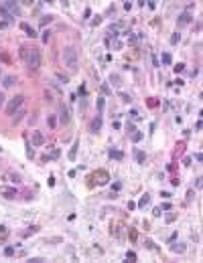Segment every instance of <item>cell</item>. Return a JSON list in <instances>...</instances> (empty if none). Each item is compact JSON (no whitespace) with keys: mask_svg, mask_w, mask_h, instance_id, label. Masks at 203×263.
Returning a JSON list of instances; mask_svg holds the SVG:
<instances>
[{"mask_svg":"<svg viewBox=\"0 0 203 263\" xmlns=\"http://www.w3.org/2000/svg\"><path fill=\"white\" fill-rule=\"evenodd\" d=\"M20 57H22V61L27 63V67L31 71H39L41 67V51L39 49H27V47H20Z\"/></svg>","mask_w":203,"mask_h":263,"instance_id":"cell-1","label":"cell"},{"mask_svg":"<svg viewBox=\"0 0 203 263\" xmlns=\"http://www.w3.org/2000/svg\"><path fill=\"white\" fill-rule=\"evenodd\" d=\"M61 57H63V65L71 71V73H75L77 67H79V55H77V49L71 47V45H67V47H63Z\"/></svg>","mask_w":203,"mask_h":263,"instance_id":"cell-2","label":"cell"},{"mask_svg":"<svg viewBox=\"0 0 203 263\" xmlns=\"http://www.w3.org/2000/svg\"><path fill=\"white\" fill-rule=\"evenodd\" d=\"M22 103H24V95H14V97H10V99L6 101V113H8V115H14L20 107H22Z\"/></svg>","mask_w":203,"mask_h":263,"instance_id":"cell-3","label":"cell"},{"mask_svg":"<svg viewBox=\"0 0 203 263\" xmlns=\"http://www.w3.org/2000/svg\"><path fill=\"white\" fill-rule=\"evenodd\" d=\"M108 180H110V174H108L106 170H98V172H93L90 186H93L95 182H98V184H108Z\"/></svg>","mask_w":203,"mask_h":263,"instance_id":"cell-4","label":"cell"},{"mask_svg":"<svg viewBox=\"0 0 203 263\" xmlns=\"http://www.w3.org/2000/svg\"><path fill=\"white\" fill-rule=\"evenodd\" d=\"M2 6L6 8V12H8V14H10L12 18H16V16L20 14V8H19V4H16L14 0H6V2H4Z\"/></svg>","mask_w":203,"mask_h":263,"instance_id":"cell-5","label":"cell"},{"mask_svg":"<svg viewBox=\"0 0 203 263\" xmlns=\"http://www.w3.org/2000/svg\"><path fill=\"white\" fill-rule=\"evenodd\" d=\"M191 20H193L191 12H187V10H185V12H181V14H179V18H177V26H179V29H181V26H187Z\"/></svg>","mask_w":203,"mask_h":263,"instance_id":"cell-6","label":"cell"},{"mask_svg":"<svg viewBox=\"0 0 203 263\" xmlns=\"http://www.w3.org/2000/svg\"><path fill=\"white\" fill-rule=\"evenodd\" d=\"M14 83H19L16 75H4V77H2V87H4V89L14 87Z\"/></svg>","mask_w":203,"mask_h":263,"instance_id":"cell-7","label":"cell"},{"mask_svg":"<svg viewBox=\"0 0 203 263\" xmlns=\"http://www.w3.org/2000/svg\"><path fill=\"white\" fill-rule=\"evenodd\" d=\"M100 130H102V115H95L90 123V132L92 134H100Z\"/></svg>","mask_w":203,"mask_h":263,"instance_id":"cell-8","label":"cell"},{"mask_svg":"<svg viewBox=\"0 0 203 263\" xmlns=\"http://www.w3.org/2000/svg\"><path fill=\"white\" fill-rule=\"evenodd\" d=\"M33 146H35V148H39V146H43V144H45V136H43V134H41V132H33Z\"/></svg>","mask_w":203,"mask_h":263,"instance_id":"cell-9","label":"cell"},{"mask_svg":"<svg viewBox=\"0 0 203 263\" xmlns=\"http://www.w3.org/2000/svg\"><path fill=\"white\" fill-rule=\"evenodd\" d=\"M59 122L61 123H69V109H67L65 105H61V109H59Z\"/></svg>","mask_w":203,"mask_h":263,"instance_id":"cell-10","label":"cell"},{"mask_svg":"<svg viewBox=\"0 0 203 263\" xmlns=\"http://www.w3.org/2000/svg\"><path fill=\"white\" fill-rule=\"evenodd\" d=\"M2 178H4L6 182H12V184H19V182H20V176L16 174V172H6Z\"/></svg>","mask_w":203,"mask_h":263,"instance_id":"cell-11","label":"cell"},{"mask_svg":"<svg viewBox=\"0 0 203 263\" xmlns=\"http://www.w3.org/2000/svg\"><path fill=\"white\" fill-rule=\"evenodd\" d=\"M20 29L27 33V36H31V38H35L37 36V33H35V29L31 26V24H27V22H20Z\"/></svg>","mask_w":203,"mask_h":263,"instance_id":"cell-12","label":"cell"},{"mask_svg":"<svg viewBox=\"0 0 203 263\" xmlns=\"http://www.w3.org/2000/svg\"><path fill=\"white\" fill-rule=\"evenodd\" d=\"M2 196H4V198H16L19 192H16V188H4V190H2Z\"/></svg>","mask_w":203,"mask_h":263,"instance_id":"cell-13","label":"cell"},{"mask_svg":"<svg viewBox=\"0 0 203 263\" xmlns=\"http://www.w3.org/2000/svg\"><path fill=\"white\" fill-rule=\"evenodd\" d=\"M77 148H79V142H75L73 148L69 150V160H75V158H77Z\"/></svg>","mask_w":203,"mask_h":263,"instance_id":"cell-14","label":"cell"},{"mask_svg":"<svg viewBox=\"0 0 203 263\" xmlns=\"http://www.w3.org/2000/svg\"><path fill=\"white\" fill-rule=\"evenodd\" d=\"M171 251H173V253H183V251H185V245H183V243H175V245L171 247Z\"/></svg>","mask_w":203,"mask_h":263,"instance_id":"cell-15","label":"cell"},{"mask_svg":"<svg viewBox=\"0 0 203 263\" xmlns=\"http://www.w3.org/2000/svg\"><path fill=\"white\" fill-rule=\"evenodd\" d=\"M148 202H150V196H148V194H142V198H140V200H138V207H140V209H142V207H146Z\"/></svg>","mask_w":203,"mask_h":263,"instance_id":"cell-16","label":"cell"},{"mask_svg":"<svg viewBox=\"0 0 203 263\" xmlns=\"http://www.w3.org/2000/svg\"><path fill=\"white\" fill-rule=\"evenodd\" d=\"M142 138H144V134H142V132H138V130H136V132H132V142H140Z\"/></svg>","mask_w":203,"mask_h":263,"instance_id":"cell-17","label":"cell"},{"mask_svg":"<svg viewBox=\"0 0 203 263\" xmlns=\"http://www.w3.org/2000/svg\"><path fill=\"white\" fill-rule=\"evenodd\" d=\"M0 14H2V16H4V20H8V22H12V16H10V14H8V12H6V8H4V6H2V4H0Z\"/></svg>","mask_w":203,"mask_h":263,"instance_id":"cell-18","label":"cell"},{"mask_svg":"<svg viewBox=\"0 0 203 263\" xmlns=\"http://www.w3.org/2000/svg\"><path fill=\"white\" fill-rule=\"evenodd\" d=\"M161 61H163L165 65H171V63H173V57H171L169 53H163V57H161Z\"/></svg>","mask_w":203,"mask_h":263,"instance_id":"cell-19","label":"cell"},{"mask_svg":"<svg viewBox=\"0 0 203 263\" xmlns=\"http://www.w3.org/2000/svg\"><path fill=\"white\" fill-rule=\"evenodd\" d=\"M55 77L61 81V83H65V85L69 83V77H67V75H63V73H55Z\"/></svg>","mask_w":203,"mask_h":263,"instance_id":"cell-20","label":"cell"},{"mask_svg":"<svg viewBox=\"0 0 203 263\" xmlns=\"http://www.w3.org/2000/svg\"><path fill=\"white\" fill-rule=\"evenodd\" d=\"M110 156L116 158V160H122V158H124V154H122L120 150H110Z\"/></svg>","mask_w":203,"mask_h":263,"instance_id":"cell-21","label":"cell"},{"mask_svg":"<svg viewBox=\"0 0 203 263\" xmlns=\"http://www.w3.org/2000/svg\"><path fill=\"white\" fill-rule=\"evenodd\" d=\"M104 111V97H98V115H102Z\"/></svg>","mask_w":203,"mask_h":263,"instance_id":"cell-22","label":"cell"},{"mask_svg":"<svg viewBox=\"0 0 203 263\" xmlns=\"http://www.w3.org/2000/svg\"><path fill=\"white\" fill-rule=\"evenodd\" d=\"M49 38H51V31H43V35H41V41H43V43H49Z\"/></svg>","mask_w":203,"mask_h":263,"instance_id":"cell-23","label":"cell"},{"mask_svg":"<svg viewBox=\"0 0 203 263\" xmlns=\"http://www.w3.org/2000/svg\"><path fill=\"white\" fill-rule=\"evenodd\" d=\"M179 41H181V35H179V33H173V35H171V45H177Z\"/></svg>","mask_w":203,"mask_h":263,"instance_id":"cell-24","label":"cell"},{"mask_svg":"<svg viewBox=\"0 0 203 263\" xmlns=\"http://www.w3.org/2000/svg\"><path fill=\"white\" fill-rule=\"evenodd\" d=\"M22 115H24V109L20 107V109L16 111V113H14V115H12V118H14V122H20V120H22Z\"/></svg>","mask_w":203,"mask_h":263,"instance_id":"cell-25","label":"cell"},{"mask_svg":"<svg viewBox=\"0 0 203 263\" xmlns=\"http://www.w3.org/2000/svg\"><path fill=\"white\" fill-rule=\"evenodd\" d=\"M47 123H49V128H55V125H57L55 115H49V118H47Z\"/></svg>","mask_w":203,"mask_h":263,"instance_id":"cell-26","label":"cell"},{"mask_svg":"<svg viewBox=\"0 0 203 263\" xmlns=\"http://www.w3.org/2000/svg\"><path fill=\"white\" fill-rule=\"evenodd\" d=\"M136 160H138V164H142V162L146 160V154H144V152H138V154H136Z\"/></svg>","mask_w":203,"mask_h":263,"instance_id":"cell-27","label":"cell"},{"mask_svg":"<svg viewBox=\"0 0 203 263\" xmlns=\"http://www.w3.org/2000/svg\"><path fill=\"white\" fill-rule=\"evenodd\" d=\"M130 118H132V120H140V113H138V109H130Z\"/></svg>","mask_w":203,"mask_h":263,"instance_id":"cell-28","label":"cell"},{"mask_svg":"<svg viewBox=\"0 0 203 263\" xmlns=\"http://www.w3.org/2000/svg\"><path fill=\"white\" fill-rule=\"evenodd\" d=\"M4 255H6V257H12V255H14V247H6V249H4Z\"/></svg>","mask_w":203,"mask_h":263,"instance_id":"cell-29","label":"cell"},{"mask_svg":"<svg viewBox=\"0 0 203 263\" xmlns=\"http://www.w3.org/2000/svg\"><path fill=\"white\" fill-rule=\"evenodd\" d=\"M120 97H122V101H124V103H130V101H132V97H130L128 93H120Z\"/></svg>","mask_w":203,"mask_h":263,"instance_id":"cell-30","label":"cell"},{"mask_svg":"<svg viewBox=\"0 0 203 263\" xmlns=\"http://www.w3.org/2000/svg\"><path fill=\"white\" fill-rule=\"evenodd\" d=\"M126 259H128V261H136V253H134V251H128V253H126Z\"/></svg>","mask_w":203,"mask_h":263,"instance_id":"cell-31","label":"cell"},{"mask_svg":"<svg viewBox=\"0 0 203 263\" xmlns=\"http://www.w3.org/2000/svg\"><path fill=\"white\" fill-rule=\"evenodd\" d=\"M110 81L114 83V85H120V77H118V75H112V77H110Z\"/></svg>","mask_w":203,"mask_h":263,"instance_id":"cell-32","label":"cell"},{"mask_svg":"<svg viewBox=\"0 0 203 263\" xmlns=\"http://www.w3.org/2000/svg\"><path fill=\"white\" fill-rule=\"evenodd\" d=\"M51 18H53V16H51V14H47V16H43V18H41V24H47V22H51Z\"/></svg>","mask_w":203,"mask_h":263,"instance_id":"cell-33","label":"cell"},{"mask_svg":"<svg viewBox=\"0 0 203 263\" xmlns=\"http://www.w3.org/2000/svg\"><path fill=\"white\" fill-rule=\"evenodd\" d=\"M173 69L177 71V73H181V71L185 69V65H183V63H177V65H175V67H173Z\"/></svg>","mask_w":203,"mask_h":263,"instance_id":"cell-34","label":"cell"},{"mask_svg":"<svg viewBox=\"0 0 203 263\" xmlns=\"http://www.w3.org/2000/svg\"><path fill=\"white\" fill-rule=\"evenodd\" d=\"M8 26H10L8 20H0V31H2V29H8Z\"/></svg>","mask_w":203,"mask_h":263,"instance_id":"cell-35","label":"cell"},{"mask_svg":"<svg viewBox=\"0 0 203 263\" xmlns=\"http://www.w3.org/2000/svg\"><path fill=\"white\" fill-rule=\"evenodd\" d=\"M27 156H29V158H33V156H35V152L31 150V144H27Z\"/></svg>","mask_w":203,"mask_h":263,"instance_id":"cell-36","label":"cell"},{"mask_svg":"<svg viewBox=\"0 0 203 263\" xmlns=\"http://www.w3.org/2000/svg\"><path fill=\"white\" fill-rule=\"evenodd\" d=\"M193 196H195V192H193V190H189V192H187V202H191V200H193Z\"/></svg>","mask_w":203,"mask_h":263,"instance_id":"cell-37","label":"cell"},{"mask_svg":"<svg viewBox=\"0 0 203 263\" xmlns=\"http://www.w3.org/2000/svg\"><path fill=\"white\" fill-rule=\"evenodd\" d=\"M6 103V97H4V93H2V91H0V107H2V105Z\"/></svg>","mask_w":203,"mask_h":263,"instance_id":"cell-38","label":"cell"},{"mask_svg":"<svg viewBox=\"0 0 203 263\" xmlns=\"http://www.w3.org/2000/svg\"><path fill=\"white\" fill-rule=\"evenodd\" d=\"M161 215H163V209H161V207H156V209H154V217H161Z\"/></svg>","mask_w":203,"mask_h":263,"instance_id":"cell-39","label":"cell"},{"mask_svg":"<svg viewBox=\"0 0 203 263\" xmlns=\"http://www.w3.org/2000/svg\"><path fill=\"white\" fill-rule=\"evenodd\" d=\"M195 160H197V162H201V160H203V154H201V152H197V154H195Z\"/></svg>","mask_w":203,"mask_h":263,"instance_id":"cell-40","label":"cell"},{"mask_svg":"<svg viewBox=\"0 0 203 263\" xmlns=\"http://www.w3.org/2000/svg\"><path fill=\"white\" fill-rule=\"evenodd\" d=\"M179 182H181L179 178H173V180H171V184H173V186H179Z\"/></svg>","mask_w":203,"mask_h":263,"instance_id":"cell-41","label":"cell"},{"mask_svg":"<svg viewBox=\"0 0 203 263\" xmlns=\"http://www.w3.org/2000/svg\"><path fill=\"white\" fill-rule=\"evenodd\" d=\"M31 261H33V263H43V261H45V259H41V257H33Z\"/></svg>","mask_w":203,"mask_h":263,"instance_id":"cell-42","label":"cell"},{"mask_svg":"<svg viewBox=\"0 0 203 263\" xmlns=\"http://www.w3.org/2000/svg\"><path fill=\"white\" fill-rule=\"evenodd\" d=\"M161 196H163L165 200H169V198H171V192H161Z\"/></svg>","mask_w":203,"mask_h":263,"instance_id":"cell-43","label":"cell"},{"mask_svg":"<svg viewBox=\"0 0 203 263\" xmlns=\"http://www.w3.org/2000/svg\"><path fill=\"white\" fill-rule=\"evenodd\" d=\"M0 235H2V237L6 235V227H2V225H0Z\"/></svg>","mask_w":203,"mask_h":263,"instance_id":"cell-44","label":"cell"},{"mask_svg":"<svg viewBox=\"0 0 203 263\" xmlns=\"http://www.w3.org/2000/svg\"><path fill=\"white\" fill-rule=\"evenodd\" d=\"M0 75H2V67H0Z\"/></svg>","mask_w":203,"mask_h":263,"instance_id":"cell-45","label":"cell"}]
</instances>
